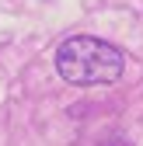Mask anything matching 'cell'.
Here are the masks:
<instances>
[{
  "mask_svg": "<svg viewBox=\"0 0 143 146\" xmlns=\"http://www.w3.org/2000/svg\"><path fill=\"white\" fill-rule=\"evenodd\" d=\"M126 70V56L112 42L94 35H74L56 49V73L74 87L115 84Z\"/></svg>",
  "mask_w": 143,
  "mask_h": 146,
  "instance_id": "obj_1",
  "label": "cell"
}]
</instances>
